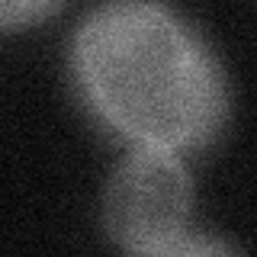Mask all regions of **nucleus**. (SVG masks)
Here are the masks:
<instances>
[{
    "mask_svg": "<svg viewBox=\"0 0 257 257\" xmlns=\"http://www.w3.org/2000/svg\"><path fill=\"white\" fill-rule=\"evenodd\" d=\"M193 180L177 151L132 148L106 177L100 219L125 254L155 251L187 231Z\"/></svg>",
    "mask_w": 257,
    "mask_h": 257,
    "instance_id": "obj_2",
    "label": "nucleus"
},
{
    "mask_svg": "<svg viewBox=\"0 0 257 257\" xmlns=\"http://www.w3.org/2000/svg\"><path fill=\"white\" fill-rule=\"evenodd\" d=\"M61 10V4H42V0H26V4H20V0H10V4L0 7V23H4V29H23V26H36L39 20H45V16H55Z\"/></svg>",
    "mask_w": 257,
    "mask_h": 257,
    "instance_id": "obj_4",
    "label": "nucleus"
},
{
    "mask_svg": "<svg viewBox=\"0 0 257 257\" xmlns=\"http://www.w3.org/2000/svg\"><path fill=\"white\" fill-rule=\"evenodd\" d=\"M128 257H241L228 241L203 235V231H183L180 238L167 241V244L155 247V251H142V254H128Z\"/></svg>",
    "mask_w": 257,
    "mask_h": 257,
    "instance_id": "obj_3",
    "label": "nucleus"
},
{
    "mask_svg": "<svg viewBox=\"0 0 257 257\" xmlns=\"http://www.w3.org/2000/svg\"><path fill=\"white\" fill-rule=\"evenodd\" d=\"M68 68L84 106L132 148H206L228 122V80L193 23L164 4L90 7Z\"/></svg>",
    "mask_w": 257,
    "mask_h": 257,
    "instance_id": "obj_1",
    "label": "nucleus"
}]
</instances>
